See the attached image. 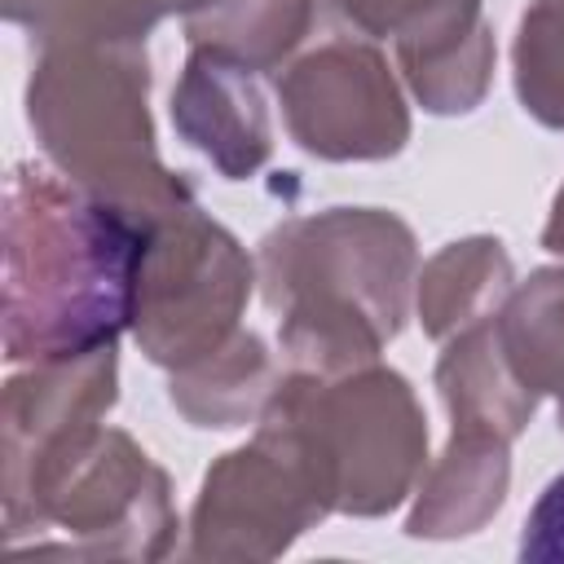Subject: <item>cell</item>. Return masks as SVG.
<instances>
[{"instance_id": "obj_1", "label": "cell", "mask_w": 564, "mask_h": 564, "mask_svg": "<svg viewBox=\"0 0 564 564\" xmlns=\"http://www.w3.org/2000/svg\"><path fill=\"white\" fill-rule=\"evenodd\" d=\"M145 225L62 172L18 163L4 181V361L119 344L132 326Z\"/></svg>"}, {"instance_id": "obj_2", "label": "cell", "mask_w": 564, "mask_h": 564, "mask_svg": "<svg viewBox=\"0 0 564 564\" xmlns=\"http://www.w3.org/2000/svg\"><path fill=\"white\" fill-rule=\"evenodd\" d=\"M260 295L278 317L286 370L344 375L379 361L401 335L419 242L388 207H322L260 238Z\"/></svg>"}, {"instance_id": "obj_3", "label": "cell", "mask_w": 564, "mask_h": 564, "mask_svg": "<svg viewBox=\"0 0 564 564\" xmlns=\"http://www.w3.org/2000/svg\"><path fill=\"white\" fill-rule=\"evenodd\" d=\"M26 123L66 181L141 225L194 198V185L159 159L150 57L137 40L40 44L26 79Z\"/></svg>"}, {"instance_id": "obj_4", "label": "cell", "mask_w": 564, "mask_h": 564, "mask_svg": "<svg viewBox=\"0 0 564 564\" xmlns=\"http://www.w3.org/2000/svg\"><path fill=\"white\" fill-rule=\"evenodd\" d=\"M260 419L291 427L322 463L335 511L375 520L414 498L427 458V419L410 379L383 361L313 375L286 370Z\"/></svg>"}, {"instance_id": "obj_5", "label": "cell", "mask_w": 564, "mask_h": 564, "mask_svg": "<svg viewBox=\"0 0 564 564\" xmlns=\"http://www.w3.org/2000/svg\"><path fill=\"white\" fill-rule=\"evenodd\" d=\"M247 247L198 207V194L145 225L132 300V339L167 375L216 352L242 330L256 286Z\"/></svg>"}, {"instance_id": "obj_6", "label": "cell", "mask_w": 564, "mask_h": 564, "mask_svg": "<svg viewBox=\"0 0 564 564\" xmlns=\"http://www.w3.org/2000/svg\"><path fill=\"white\" fill-rule=\"evenodd\" d=\"M326 516H335V494L322 463L291 427L256 419V436L207 467L185 551L194 560H278Z\"/></svg>"}, {"instance_id": "obj_7", "label": "cell", "mask_w": 564, "mask_h": 564, "mask_svg": "<svg viewBox=\"0 0 564 564\" xmlns=\"http://www.w3.org/2000/svg\"><path fill=\"white\" fill-rule=\"evenodd\" d=\"M119 401L115 344L26 361L4 379L0 436H4V538L44 529V502L75 454L97 436L101 419Z\"/></svg>"}, {"instance_id": "obj_8", "label": "cell", "mask_w": 564, "mask_h": 564, "mask_svg": "<svg viewBox=\"0 0 564 564\" xmlns=\"http://www.w3.org/2000/svg\"><path fill=\"white\" fill-rule=\"evenodd\" d=\"M291 141L326 163H379L405 150L410 106L370 35L322 31L278 70Z\"/></svg>"}, {"instance_id": "obj_9", "label": "cell", "mask_w": 564, "mask_h": 564, "mask_svg": "<svg viewBox=\"0 0 564 564\" xmlns=\"http://www.w3.org/2000/svg\"><path fill=\"white\" fill-rule=\"evenodd\" d=\"M44 529H62L70 555L167 560L176 551V502L167 471L123 432L97 427L44 502Z\"/></svg>"}, {"instance_id": "obj_10", "label": "cell", "mask_w": 564, "mask_h": 564, "mask_svg": "<svg viewBox=\"0 0 564 564\" xmlns=\"http://www.w3.org/2000/svg\"><path fill=\"white\" fill-rule=\"evenodd\" d=\"M370 40H392L397 70L427 115H467L494 84L485 0H330Z\"/></svg>"}, {"instance_id": "obj_11", "label": "cell", "mask_w": 564, "mask_h": 564, "mask_svg": "<svg viewBox=\"0 0 564 564\" xmlns=\"http://www.w3.org/2000/svg\"><path fill=\"white\" fill-rule=\"evenodd\" d=\"M172 123L185 145H194L225 181L256 176L273 154L269 101L256 70L189 48L181 79L172 88Z\"/></svg>"}, {"instance_id": "obj_12", "label": "cell", "mask_w": 564, "mask_h": 564, "mask_svg": "<svg viewBox=\"0 0 564 564\" xmlns=\"http://www.w3.org/2000/svg\"><path fill=\"white\" fill-rule=\"evenodd\" d=\"M511 489V441L480 427H449L445 449L423 467L405 533L423 542H454L485 529Z\"/></svg>"}, {"instance_id": "obj_13", "label": "cell", "mask_w": 564, "mask_h": 564, "mask_svg": "<svg viewBox=\"0 0 564 564\" xmlns=\"http://www.w3.org/2000/svg\"><path fill=\"white\" fill-rule=\"evenodd\" d=\"M432 379H436V392L449 410V427H480V432H494L502 441H516L533 423L538 401H542L511 370V361L498 344L494 317L449 335L441 344Z\"/></svg>"}, {"instance_id": "obj_14", "label": "cell", "mask_w": 564, "mask_h": 564, "mask_svg": "<svg viewBox=\"0 0 564 564\" xmlns=\"http://www.w3.org/2000/svg\"><path fill=\"white\" fill-rule=\"evenodd\" d=\"M326 22V0H185L189 48L220 53L247 70H282Z\"/></svg>"}, {"instance_id": "obj_15", "label": "cell", "mask_w": 564, "mask_h": 564, "mask_svg": "<svg viewBox=\"0 0 564 564\" xmlns=\"http://www.w3.org/2000/svg\"><path fill=\"white\" fill-rule=\"evenodd\" d=\"M511 286H516V264L498 238L489 234L454 238L419 264V278H414L419 326L427 339L445 344L449 335L498 317Z\"/></svg>"}, {"instance_id": "obj_16", "label": "cell", "mask_w": 564, "mask_h": 564, "mask_svg": "<svg viewBox=\"0 0 564 564\" xmlns=\"http://www.w3.org/2000/svg\"><path fill=\"white\" fill-rule=\"evenodd\" d=\"M273 383H278V370H273L269 344L256 330H238L216 352L172 370L167 401L181 410L185 423L207 432H229L260 419Z\"/></svg>"}, {"instance_id": "obj_17", "label": "cell", "mask_w": 564, "mask_h": 564, "mask_svg": "<svg viewBox=\"0 0 564 564\" xmlns=\"http://www.w3.org/2000/svg\"><path fill=\"white\" fill-rule=\"evenodd\" d=\"M511 370L538 392L564 401V269H533L511 286L494 317Z\"/></svg>"}, {"instance_id": "obj_18", "label": "cell", "mask_w": 564, "mask_h": 564, "mask_svg": "<svg viewBox=\"0 0 564 564\" xmlns=\"http://www.w3.org/2000/svg\"><path fill=\"white\" fill-rule=\"evenodd\" d=\"M511 79L524 115L564 132V0H533L520 13Z\"/></svg>"}, {"instance_id": "obj_19", "label": "cell", "mask_w": 564, "mask_h": 564, "mask_svg": "<svg viewBox=\"0 0 564 564\" xmlns=\"http://www.w3.org/2000/svg\"><path fill=\"white\" fill-rule=\"evenodd\" d=\"M4 18L35 35V44H66V40H137L132 13L123 0H0Z\"/></svg>"}, {"instance_id": "obj_20", "label": "cell", "mask_w": 564, "mask_h": 564, "mask_svg": "<svg viewBox=\"0 0 564 564\" xmlns=\"http://www.w3.org/2000/svg\"><path fill=\"white\" fill-rule=\"evenodd\" d=\"M524 564H564V471L538 494L524 533H520Z\"/></svg>"}, {"instance_id": "obj_21", "label": "cell", "mask_w": 564, "mask_h": 564, "mask_svg": "<svg viewBox=\"0 0 564 564\" xmlns=\"http://www.w3.org/2000/svg\"><path fill=\"white\" fill-rule=\"evenodd\" d=\"M123 4H128V13H132L137 31H141V35H150L163 18L181 13V4H185V0H123Z\"/></svg>"}, {"instance_id": "obj_22", "label": "cell", "mask_w": 564, "mask_h": 564, "mask_svg": "<svg viewBox=\"0 0 564 564\" xmlns=\"http://www.w3.org/2000/svg\"><path fill=\"white\" fill-rule=\"evenodd\" d=\"M542 247L551 256H564V185L551 198V212H546V225H542Z\"/></svg>"}, {"instance_id": "obj_23", "label": "cell", "mask_w": 564, "mask_h": 564, "mask_svg": "<svg viewBox=\"0 0 564 564\" xmlns=\"http://www.w3.org/2000/svg\"><path fill=\"white\" fill-rule=\"evenodd\" d=\"M555 419H560V432H564V401H560V410H555Z\"/></svg>"}]
</instances>
